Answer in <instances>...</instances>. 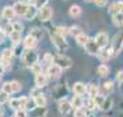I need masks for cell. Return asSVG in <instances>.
<instances>
[{"label":"cell","instance_id":"cell-3","mask_svg":"<svg viewBox=\"0 0 123 117\" xmlns=\"http://www.w3.org/2000/svg\"><path fill=\"white\" fill-rule=\"evenodd\" d=\"M54 63L58 65L61 69H68V67L72 66V59L67 55H58L54 58Z\"/></svg>","mask_w":123,"mask_h":117},{"label":"cell","instance_id":"cell-49","mask_svg":"<svg viewBox=\"0 0 123 117\" xmlns=\"http://www.w3.org/2000/svg\"><path fill=\"white\" fill-rule=\"evenodd\" d=\"M1 66H3V69L4 70H7V69H10V61H1Z\"/></svg>","mask_w":123,"mask_h":117},{"label":"cell","instance_id":"cell-29","mask_svg":"<svg viewBox=\"0 0 123 117\" xmlns=\"http://www.w3.org/2000/svg\"><path fill=\"white\" fill-rule=\"evenodd\" d=\"M10 40H11L14 44L19 43V40H21V33H19V32H12V33L10 34Z\"/></svg>","mask_w":123,"mask_h":117},{"label":"cell","instance_id":"cell-35","mask_svg":"<svg viewBox=\"0 0 123 117\" xmlns=\"http://www.w3.org/2000/svg\"><path fill=\"white\" fill-rule=\"evenodd\" d=\"M69 33L72 36H75V37H78L79 34H82V29L79 26H72V28H69Z\"/></svg>","mask_w":123,"mask_h":117},{"label":"cell","instance_id":"cell-30","mask_svg":"<svg viewBox=\"0 0 123 117\" xmlns=\"http://www.w3.org/2000/svg\"><path fill=\"white\" fill-rule=\"evenodd\" d=\"M73 117H87V110L80 107V109H76L75 113H73Z\"/></svg>","mask_w":123,"mask_h":117},{"label":"cell","instance_id":"cell-16","mask_svg":"<svg viewBox=\"0 0 123 117\" xmlns=\"http://www.w3.org/2000/svg\"><path fill=\"white\" fill-rule=\"evenodd\" d=\"M72 89H73V92H75V95H83V94H86V84L80 83V81L75 83Z\"/></svg>","mask_w":123,"mask_h":117},{"label":"cell","instance_id":"cell-22","mask_svg":"<svg viewBox=\"0 0 123 117\" xmlns=\"http://www.w3.org/2000/svg\"><path fill=\"white\" fill-rule=\"evenodd\" d=\"M12 55H14V52H12L11 48H6L1 54V61H11Z\"/></svg>","mask_w":123,"mask_h":117},{"label":"cell","instance_id":"cell-44","mask_svg":"<svg viewBox=\"0 0 123 117\" xmlns=\"http://www.w3.org/2000/svg\"><path fill=\"white\" fill-rule=\"evenodd\" d=\"M31 95H32L33 98H36V96H39V95H42V88H39V87H36V88H33L32 91H31Z\"/></svg>","mask_w":123,"mask_h":117},{"label":"cell","instance_id":"cell-5","mask_svg":"<svg viewBox=\"0 0 123 117\" xmlns=\"http://www.w3.org/2000/svg\"><path fill=\"white\" fill-rule=\"evenodd\" d=\"M51 17H53V10H51V7L43 6L39 10V18H40V21H49Z\"/></svg>","mask_w":123,"mask_h":117},{"label":"cell","instance_id":"cell-54","mask_svg":"<svg viewBox=\"0 0 123 117\" xmlns=\"http://www.w3.org/2000/svg\"><path fill=\"white\" fill-rule=\"evenodd\" d=\"M84 1H94V0H84Z\"/></svg>","mask_w":123,"mask_h":117},{"label":"cell","instance_id":"cell-43","mask_svg":"<svg viewBox=\"0 0 123 117\" xmlns=\"http://www.w3.org/2000/svg\"><path fill=\"white\" fill-rule=\"evenodd\" d=\"M8 100V94H6L4 91H0V103H4Z\"/></svg>","mask_w":123,"mask_h":117},{"label":"cell","instance_id":"cell-34","mask_svg":"<svg viewBox=\"0 0 123 117\" xmlns=\"http://www.w3.org/2000/svg\"><path fill=\"white\" fill-rule=\"evenodd\" d=\"M31 70H32L35 74H40V73H43V67H42V63H35L33 66L31 67Z\"/></svg>","mask_w":123,"mask_h":117},{"label":"cell","instance_id":"cell-20","mask_svg":"<svg viewBox=\"0 0 123 117\" xmlns=\"http://www.w3.org/2000/svg\"><path fill=\"white\" fill-rule=\"evenodd\" d=\"M46 103H47V100H46V96L43 94L35 98V105L37 106V107H44Z\"/></svg>","mask_w":123,"mask_h":117},{"label":"cell","instance_id":"cell-24","mask_svg":"<svg viewBox=\"0 0 123 117\" xmlns=\"http://www.w3.org/2000/svg\"><path fill=\"white\" fill-rule=\"evenodd\" d=\"M97 72H98V74H100L101 77H105V76H108V73H109V67L102 63V65H100V66L97 67Z\"/></svg>","mask_w":123,"mask_h":117},{"label":"cell","instance_id":"cell-10","mask_svg":"<svg viewBox=\"0 0 123 117\" xmlns=\"http://www.w3.org/2000/svg\"><path fill=\"white\" fill-rule=\"evenodd\" d=\"M28 4L24 3V1H18L14 4V11H15V15H25V12L28 10Z\"/></svg>","mask_w":123,"mask_h":117},{"label":"cell","instance_id":"cell-56","mask_svg":"<svg viewBox=\"0 0 123 117\" xmlns=\"http://www.w3.org/2000/svg\"><path fill=\"white\" fill-rule=\"evenodd\" d=\"M0 78H1V76H0Z\"/></svg>","mask_w":123,"mask_h":117},{"label":"cell","instance_id":"cell-17","mask_svg":"<svg viewBox=\"0 0 123 117\" xmlns=\"http://www.w3.org/2000/svg\"><path fill=\"white\" fill-rule=\"evenodd\" d=\"M36 14H37V8H36V6H29L24 17H25V19L31 21V19H33V18L36 17Z\"/></svg>","mask_w":123,"mask_h":117},{"label":"cell","instance_id":"cell-2","mask_svg":"<svg viewBox=\"0 0 123 117\" xmlns=\"http://www.w3.org/2000/svg\"><path fill=\"white\" fill-rule=\"evenodd\" d=\"M22 61L28 67H32L35 63H37V54H36L33 50L25 51L24 55H22Z\"/></svg>","mask_w":123,"mask_h":117},{"label":"cell","instance_id":"cell-39","mask_svg":"<svg viewBox=\"0 0 123 117\" xmlns=\"http://www.w3.org/2000/svg\"><path fill=\"white\" fill-rule=\"evenodd\" d=\"M102 88H104L105 92H111L112 89H113V84H112V81H105V83L102 84Z\"/></svg>","mask_w":123,"mask_h":117},{"label":"cell","instance_id":"cell-6","mask_svg":"<svg viewBox=\"0 0 123 117\" xmlns=\"http://www.w3.org/2000/svg\"><path fill=\"white\" fill-rule=\"evenodd\" d=\"M122 45H123V33H120L115 37L113 43H112V52H113V55L119 54V51L122 50Z\"/></svg>","mask_w":123,"mask_h":117},{"label":"cell","instance_id":"cell-51","mask_svg":"<svg viewBox=\"0 0 123 117\" xmlns=\"http://www.w3.org/2000/svg\"><path fill=\"white\" fill-rule=\"evenodd\" d=\"M4 37H6V33L0 30V43H3V40H4Z\"/></svg>","mask_w":123,"mask_h":117},{"label":"cell","instance_id":"cell-38","mask_svg":"<svg viewBox=\"0 0 123 117\" xmlns=\"http://www.w3.org/2000/svg\"><path fill=\"white\" fill-rule=\"evenodd\" d=\"M112 103H113V100H112L111 98H109V99H106L105 98V102H104V105H102L101 109H102V110H109V109L112 107Z\"/></svg>","mask_w":123,"mask_h":117},{"label":"cell","instance_id":"cell-36","mask_svg":"<svg viewBox=\"0 0 123 117\" xmlns=\"http://www.w3.org/2000/svg\"><path fill=\"white\" fill-rule=\"evenodd\" d=\"M10 106H11V109H14V110L17 111L21 109V105H19V99H11L10 100Z\"/></svg>","mask_w":123,"mask_h":117},{"label":"cell","instance_id":"cell-42","mask_svg":"<svg viewBox=\"0 0 123 117\" xmlns=\"http://www.w3.org/2000/svg\"><path fill=\"white\" fill-rule=\"evenodd\" d=\"M14 32V26H12V23H7L6 26H4V33L6 34H11Z\"/></svg>","mask_w":123,"mask_h":117},{"label":"cell","instance_id":"cell-31","mask_svg":"<svg viewBox=\"0 0 123 117\" xmlns=\"http://www.w3.org/2000/svg\"><path fill=\"white\" fill-rule=\"evenodd\" d=\"M94 102L95 105H97V107H102V105H104V102H105V96H102V95H97L94 98Z\"/></svg>","mask_w":123,"mask_h":117},{"label":"cell","instance_id":"cell-11","mask_svg":"<svg viewBox=\"0 0 123 117\" xmlns=\"http://www.w3.org/2000/svg\"><path fill=\"white\" fill-rule=\"evenodd\" d=\"M36 44H37V39H36L35 36H32V34H28V36L24 39V45H25L28 50H33L35 47H36Z\"/></svg>","mask_w":123,"mask_h":117},{"label":"cell","instance_id":"cell-25","mask_svg":"<svg viewBox=\"0 0 123 117\" xmlns=\"http://www.w3.org/2000/svg\"><path fill=\"white\" fill-rule=\"evenodd\" d=\"M112 21L116 26H123V14H113Z\"/></svg>","mask_w":123,"mask_h":117},{"label":"cell","instance_id":"cell-23","mask_svg":"<svg viewBox=\"0 0 123 117\" xmlns=\"http://www.w3.org/2000/svg\"><path fill=\"white\" fill-rule=\"evenodd\" d=\"M80 12H82V8L79 6H76V4L71 6V8H69V15H71V17H79Z\"/></svg>","mask_w":123,"mask_h":117},{"label":"cell","instance_id":"cell-37","mask_svg":"<svg viewBox=\"0 0 123 117\" xmlns=\"http://www.w3.org/2000/svg\"><path fill=\"white\" fill-rule=\"evenodd\" d=\"M1 91H4V92H6V94H12V92H14V91H12V87H11V83H4L3 84V89H1Z\"/></svg>","mask_w":123,"mask_h":117},{"label":"cell","instance_id":"cell-18","mask_svg":"<svg viewBox=\"0 0 123 117\" xmlns=\"http://www.w3.org/2000/svg\"><path fill=\"white\" fill-rule=\"evenodd\" d=\"M109 11L113 14H123V1H115L113 4H111Z\"/></svg>","mask_w":123,"mask_h":117},{"label":"cell","instance_id":"cell-55","mask_svg":"<svg viewBox=\"0 0 123 117\" xmlns=\"http://www.w3.org/2000/svg\"><path fill=\"white\" fill-rule=\"evenodd\" d=\"M102 117H106V116H102Z\"/></svg>","mask_w":123,"mask_h":117},{"label":"cell","instance_id":"cell-19","mask_svg":"<svg viewBox=\"0 0 123 117\" xmlns=\"http://www.w3.org/2000/svg\"><path fill=\"white\" fill-rule=\"evenodd\" d=\"M1 15L6 18V19H12L15 17V11H14V7H4L3 11H1Z\"/></svg>","mask_w":123,"mask_h":117},{"label":"cell","instance_id":"cell-48","mask_svg":"<svg viewBox=\"0 0 123 117\" xmlns=\"http://www.w3.org/2000/svg\"><path fill=\"white\" fill-rule=\"evenodd\" d=\"M94 3H95V6H98V7L106 6V0H94Z\"/></svg>","mask_w":123,"mask_h":117},{"label":"cell","instance_id":"cell-45","mask_svg":"<svg viewBox=\"0 0 123 117\" xmlns=\"http://www.w3.org/2000/svg\"><path fill=\"white\" fill-rule=\"evenodd\" d=\"M11 87H12V91L17 92V91L21 89V84L18 83V81H11Z\"/></svg>","mask_w":123,"mask_h":117},{"label":"cell","instance_id":"cell-32","mask_svg":"<svg viewBox=\"0 0 123 117\" xmlns=\"http://www.w3.org/2000/svg\"><path fill=\"white\" fill-rule=\"evenodd\" d=\"M32 116L33 117H44L46 116V109L44 107H37V109L32 113Z\"/></svg>","mask_w":123,"mask_h":117},{"label":"cell","instance_id":"cell-9","mask_svg":"<svg viewBox=\"0 0 123 117\" xmlns=\"http://www.w3.org/2000/svg\"><path fill=\"white\" fill-rule=\"evenodd\" d=\"M94 40H95V43L98 44L100 48H105V45L108 44V34L105 32H101V33H98L95 36Z\"/></svg>","mask_w":123,"mask_h":117},{"label":"cell","instance_id":"cell-40","mask_svg":"<svg viewBox=\"0 0 123 117\" xmlns=\"http://www.w3.org/2000/svg\"><path fill=\"white\" fill-rule=\"evenodd\" d=\"M28 103H29V99L26 96H22V98H19V105H21V109H26L28 107Z\"/></svg>","mask_w":123,"mask_h":117},{"label":"cell","instance_id":"cell-4","mask_svg":"<svg viewBox=\"0 0 123 117\" xmlns=\"http://www.w3.org/2000/svg\"><path fill=\"white\" fill-rule=\"evenodd\" d=\"M84 48H86V52L90 54V55H98V52L101 50L98 47V44L95 43V40H89L87 44L84 45Z\"/></svg>","mask_w":123,"mask_h":117},{"label":"cell","instance_id":"cell-53","mask_svg":"<svg viewBox=\"0 0 123 117\" xmlns=\"http://www.w3.org/2000/svg\"><path fill=\"white\" fill-rule=\"evenodd\" d=\"M1 114H3V110H1V109H0V116H1Z\"/></svg>","mask_w":123,"mask_h":117},{"label":"cell","instance_id":"cell-21","mask_svg":"<svg viewBox=\"0 0 123 117\" xmlns=\"http://www.w3.org/2000/svg\"><path fill=\"white\" fill-rule=\"evenodd\" d=\"M55 33L58 34V36H61V37L65 39V36L69 34V28H67V26H57Z\"/></svg>","mask_w":123,"mask_h":117},{"label":"cell","instance_id":"cell-28","mask_svg":"<svg viewBox=\"0 0 123 117\" xmlns=\"http://www.w3.org/2000/svg\"><path fill=\"white\" fill-rule=\"evenodd\" d=\"M53 62H54V56L51 55L50 52H47V54H44V56H43V63H46V65H53Z\"/></svg>","mask_w":123,"mask_h":117},{"label":"cell","instance_id":"cell-41","mask_svg":"<svg viewBox=\"0 0 123 117\" xmlns=\"http://www.w3.org/2000/svg\"><path fill=\"white\" fill-rule=\"evenodd\" d=\"M32 36H35V37H36V39L39 40V39H42V37H43V32H42V30H40V29H33V32H32Z\"/></svg>","mask_w":123,"mask_h":117},{"label":"cell","instance_id":"cell-26","mask_svg":"<svg viewBox=\"0 0 123 117\" xmlns=\"http://www.w3.org/2000/svg\"><path fill=\"white\" fill-rule=\"evenodd\" d=\"M89 36L87 34H84V33H82V34H79L78 37H76V41H78L80 45H86L87 44V41H89Z\"/></svg>","mask_w":123,"mask_h":117},{"label":"cell","instance_id":"cell-27","mask_svg":"<svg viewBox=\"0 0 123 117\" xmlns=\"http://www.w3.org/2000/svg\"><path fill=\"white\" fill-rule=\"evenodd\" d=\"M84 105H86V110H90V111H93L97 107V105H95V102L94 99H87V100H84Z\"/></svg>","mask_w":123,"mask_h":117},{"label":"cell","instance_id":"cell-33","mask_svg":"<svg viewBox=\"0 0 123 117\" xmlns=\"http://www.w3.org/2000/svg\"><path fill=\"white\" fill-rule=\"evenodd\" d=\"M65 92H67V89H65V87H64V84H60L58 85V89L57 91H54V94L57 95V98H60V96H65Z\"/></svg>","mask_w":123,"mask_h":117},{"label":"cell","instance_id":"cell-46","mask_svg":"<svg viewBox=\"0 0 123 117\" xmlns=\"http://www.w3.org/2000/svg\"><path fill=\"white\" fill-rule=\"evenodd\" d=\"M12 26H14V32H22V23H19V22H14L12 23Z\"/></svg>","mask_w":123,"mask_h":117},{"label":"cell","instance_id":"cell-47","mask_svg":"<svg viewBox=\"0 0 123 117\" xmlns=\"http://www.w3.org/2000/svg\"><path fill=\"white\" fill-rule=\"evenodd\" d=\"M15 117H26V111L24 109H19V110L15 111Z\"/></svg>","mask_w":123,"mask_h":117},{"label":"cell","instance_id":"cell-12","mask_svg":"<svg viewBox=\"0 0 123 117\" xmlns=\"http://www.w3.org/2000/svg\"><path fill=\"white\" fill-rule=\"evenodd\" d=\"M98 91H100V88H98V85H95L94 83H90V84L86 85V92L89 94V96L91 99H94L95 96L98 95Z\"/></svg>","mask_w":123,"mask_h":117},{"label":"cell","instance_id":"cell-1","mask_svg":"<svg viewBox=\"0 0 123 117\" xmlns=\"http://www.w3.org/2000/svg\"><path fill=\"white\" fill-rule=\"evenodd\" d=\"M51 41H53V44L55 45L57 48H58V51H61V52H65V51L68 50V43L65 41V39L64 37H61V36H58L57 33H51Z\"/></svg>","mask_w":123,"mask_h":117},{"label":"cell","instance_id":"cell-14","mask_svg":"<svg viewBox=\"0 0 123 117\" xmlns=\"http://www.w3.org/2000/svg\"><path fill=\"white\" fill-rule=\"evenodd\" d=\"M113 55V52H112V48L111 50H106V48H101L100 52H98V58H100L102 62H106L111 59V56Z\"/></svg>","mask_w":123,"mask_h":117},{"label":"cell","instance_id":"cell-13","mask_svg":"<svg viewBox=\"0 0 123 117\" xmlns=\"http://www.w3.org/2000/svg\"><path fill=\"white\" fill-rule=\"evenodd\" d=\"M47 74H43V73H40V74H36V77H35V83H36V87H39V88H43L46 84H47Z\"/></svg>","mask_w":123,"mask_h":117},{"label":"cell","instance_id":"cell-52","mask_svg":"<svg viewBox=\"0 0 123 117\" xmlns=\"http://www.w3.org/2000/svg\"><path fill=\"white\" fill-rule=\"evenodd\" d=\"M3 73H4V69H3V66H1V65H0V76H1Z\"/></svg>","mask_w":123,"mask_h":117},{"label":"cell","instance_id":"cell-7","mask_svg":"<svg viewBox=\"0 0 123 117\" xmlns=\"http://www.w3.org/2000/svg\"><path fill=\"white\" fill-rule=\"evenodd\" d=\"M61 73H62V69L58 65H55V63H53V65H50V66L47 67V74L50 76V77H60L61 76Z\"/></svg>","mask_w":123,"mask_h":117},{"label":"cell","instance_id":"cell-15","mask_svg":"<svg viewBox=\"0 0 123 117\" xmlns=\"http://www.w3.org/2000/svg\"><path fill=\"white\" fill-rule=\"evenodd\" d=\"M71 105L72 107L76 110V109H80V107H83L84 105V99L82 98V95H75L72 98V102H71Z\"/></svg>","mask_w":123,"mask_h":117},{"label":"cell","instance_id":"cell-8","mask_svg":"<svg viewBox=\"0 0 123 117\" xmlns=\"http://www.w3.org/2000/svg\"><path fill=\"white\" fill-rule=\"evenodd\" d=\"M71 109H72L71 102H68L65 98H64L62 100H60V103H58V110H60L61 114H68V113L71 111Z\"/></svg>","mask_w":123,"mask_h":117},{"label":"cell","instance_id":"cell-50","mask_svg":"<svg viewBox=\"0 0 123 117\" xmlns=\"http://www.w3.org/2000/svg\"><path fill=\"white\" fill-rule=\"evenodd\" d=\"M116 80L119 81V83H123V70L117 72V74H116Z\"/></svg>","mask_w":123,"mask_h":117}]
</instances>
